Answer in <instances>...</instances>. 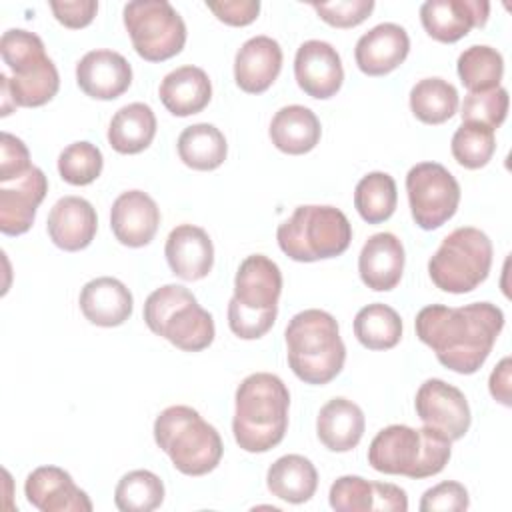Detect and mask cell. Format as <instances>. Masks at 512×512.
<instances>
[{
  "instance_id": "6da1fadb",
  "label": "cell",
  "mask_w": 512,
  "mask_h": 512,
  "mask_svg": "<svg viewBox=\"0 0 512 512\" xmlns=\"http://www.w3.org/2000/svg\"><path fill=\"white\" fill-rule=\"evenodd\" d=\"M414 328L442 366L458 374H474L490 356L504 328V314L490 302H472L460 308L430 304L418 312Z\"/></svg>"
},
{
  "instance_id": "7a4b0ae2",
  "label": "cell",
  "mask_w": 512,
  "mask_h": 512,
  "mask_svg": "<svg viewBox=\"0 0 512 512\" xmlns=\"http://www.w3.org/2000/svg\"><path fill=\"white\" fill-rule=\"evenodd\" d=\"M232 432L236 444L252 454L278 446L288 428L290 392L282 378L254 372L236 388Z\"/></svg>"
},
{
  "instance_id": "3957f363",
  "label": "cell",
  "mask_w": 512,
  "mask_h": 512,
  "mask_svg": "<svg viewBox=\"0 0 512 512\" xmlns=\"http://www.w3.org/2000/svg\"><path fill=\"white\" fill-rule=\"evenodd\" d=\"M284 338L288 366L302 382L322 386L342 372L346 346L330 312L308 308L294 314L284 330Z\"/></svg>"
},
{
  "instance_id": "277c9868",
  "label": "cell",
  "mask_w": 512,
  "mask_h": 512,
  "mask_svg": "<svg viewBox=\"0 0 512 512\" xmlns=\"http://www.w3.org/2000/svg\"><path fill=\"white\" fill-rule=\"evenodd\" d=\"M450 454L452 442L438 430L392 424L372 438L368 464L382 474L420 480L442 472Z\"/></svg>"
},
{
  "instance_id": "5b68a950",
  "label": "cell",
  "mask_w": 512,
  "mask_h": 512,
  "mask_svg": "<svg viewBox=\"0 0 512 512\" xmlns=\"http://www.w3.org/2000/svg\"><path fill=\"white\" fill-rule=\"evenodd\" d=\"M282 272L264 254H252L238 266L234 296L228 302V326L242 340L262 338L276 322Z\"/></svg>"
},
{
  "instance_id": "8992f818",
  "label": "cell",
  "mask_w": 512,
  "mask_h": 512,
  "mask_svg": "<svg viewBox=\"0 0 512 512\" xmlns=\"http://www.w3.org/2000/svg\"><path fill=\"white\" fill-rule=\"evenodd\" d=\"M154 440L168 454L174 468L186 476H204L222 460V438L198 410L176 404L154 420Z\"/></svg>"
},
{
  "instance_id": "52a82bcc",
  "label": "cell",
  "mask_w": 512,
  "mask_h": 512,
  "mask_svg": "<svg viewBox=\"0 0 512 512\" xmlns=\"http://www.w3.org/2000/svg\"><path fill=\"white\" fill-rule=\"evenodd\" d=\"M276 240L288 258L316 262L344 254L352 240V226L334 206L304 204L278 226Z\"/></svg>"
},
{
  "instance_id": "ba28073f",
  "label": "cell",
  "mask_w": 512,
  "mask_h": 512,
  "mask_svg": "<svg viewBox=\"0 0 512 512\" xmlns=\"http://www.w3.org/2000/svg\"><path fill=\"white\" fill-rule=\"evenodd\" d=\"M144 322L184 352H200L214 342V320L196 296L180 284L156 288L144 302Z\"/></svg>"
},
{
  "instance_id": "9c48e42d",
  "label": "cell",
  "mask_w": 512,
  "mask_h": 512,
  "mask_svg": "<svg viewBox=\"0 0 512 512\" xmlns=\"http://www.w3.org/2000/svg\"><path fill=\"white\" fill-rule=\"evenodd\" d=\"M0 54L12 70L8 88L16 106L38 108L56 96L60 76L56 64L46 56L40 36L22 28H10L0 38Z\"/></svg>"
},
{
  "instance_id": "30bf717a",
  "label": "cell",
  "mask_w": 512,
  "mask_h": 512,
  "mask_svg": "<svg viewBox=\"0 0 512 512\" xmlns=\"http://www.w3.org/2000/svg\"><path fill=\"white\" fill-rule=\"evenodd\" d=\"M492 266V242L474 228L452 230L428 260V274L436 288L450 294L472 292L480 286Z\"/></svg>"
},
{
  "instance_id": "8fae6325",
  "label": "cell",
  "mask_w": 512,
  "mask_h": 512,
  "mask_svg": "<svg viewBox=\"0 0 512 512\" xmlns=\"http://www.w3.org/2000/svg\"><path fill=\"white\" fill-rule=\"evenodd\" d=\"M124 26L136 54L148 62H164L180 54L186 44V24L166 0L128 2Z\"/></svg>"
},
{
  "instance_id": "7c38bea8",
  "label": "cell",
  "mask_w": 512,
  "mask_h": 512,
  "mask_svg": "<svg viewBox=\"0 0 512 512\" xmlns=\"http://www.w3.org/2000/svg\"><path fill=\"white\" fill-rule=\"evenodd\" d=\"M408 204L422 230H436L448 222L460 204V184L438 162H420L406 174Z\"/></svg>"
},
{
  "instance_id": "4fadbf2b",
  "label": "cell",
  "mask_w": 512,
  "mask_h": 512,
  "mask_svg": "<svg viewBox=\"0 0 512 512\" xmlns=\"http://www.w3.org/2000/svg\"><path fill=\"white\" fill-rule=\"evenodd\" d=\"M414 408L424 426L438 430L450 442L460 440L472 422L470 406L462 390L440 378H430L420 384Z\"/></svg>"
},
{
  "instance_id": "5bb4252c",
  "label": "cell",
  "mask_w": 512,
  "mask_h": 512,
  "mask_svg": "<svg viewBox=\"0 0 512 512\" xmlns=\"http://www.w3.org/2000/svg\"><path fill=\"white\" fill-rule=\"evenodd\" d=\"M48 192L44 172L30 166L14 180L0 182V230L6 236H20L30 230L36 210Z\"/></svg>"
},
{
  "instance_id": "9a60e30c",
  "label": "cell",
  "mask_w": 512,
  "mask_h": 512,
  "mask_svg": "<svg viewBox=\"0 0 512 512\" xmlns=\"http://www.w3.org/2000/svg\"><path fill=\"white\" fill-rule=\"evenodd\" d=\"M294 76L310 98H332L344 82V68L338 50L324 40H306L296 50Z\"/></svg>"
},
{
  "instance_id": "2e32d148",
  "label": "cell",
  "mask_w": 512,
  "mask_h": 512,
  "mask_svg": "<svg viewBox=\"0 0 512 512\" xmlns=\"http://www.w3.org/2000/svg\"><path fill=\"white\" fill-rule=\"evenodd\" d=\"M490 14L486 0H426L420 6V22L426 34L438 42L452 44L472 28H482Z\"/></svg>"
},
{
  "instance_id": "e0dca14e",
  "label": "cell",
  "mask_w": 512,
  "mask_h": 512,
  "mask_svg": "<svg viewBox=\"0 0 512 512\" xmlns=\"http://www.w3.org/2000/svg\"><path fill=\"white\" fill-rule=\"evenodd\" d=\"M330 506L338 512H406V492L388 482H368L362 476H340L328 494Z\"/></svg>"
},
{
  "instance_id": "ac0fdd59",
  "label": "cell",
  "mask_w": 512,
  "mask_h": 512,
  "mask_svg": "<svg viewBox=\"0 0 512 512\" xmlns=\"http://www.w3.org/2000/svg\"><path fill=\"white\" fill-rule=\"evenodd\" d=\"M26 500L40 512H90L92 502L58 466H38L24 482Z\"/></svg>"
},
{
  "instance_id": "d6986e66",
  "label": "cell",
  "mask_w": 512,
  "mask_h": 512,
  "mask_svg": "<svg viewBox=\"0 0 512 512\" xmlns=\"http://www.w3.org/2000/svg\"><path fill=\"white\" fill-rule=\"evenodd\" d=\"M76 82L90 98L114 100L130 88L132 66L114 50H90L76 64Z\"/></svg>"
},
{
  "instance_id": "ffe728a7",
  "label": "cell",
  "mask_w": 512,
  "mask_h": 512,
  "mask_svg": "<svg viewBox=\"0 0 512 512\" xmlns=\"http://www.w3.org/2000/svg\"><path fill=\"white\" fill-rule=\"evenodd\" d=\"M160 226V208L142 190L122 192L110 208V228L116 240L128 248H142L152 242Z\"/></svg>"
},
{
  "instance_id": "44dd1931",
  "label": "cell",
  "mask_w": 512,
  "mask_h": 512,
  "mask_svg": "<svg viewBox=\"0 0 512 512\" xmlns=\"http://www.w3.org/2000/svg\"><path fill=\"white\" fill-rule=\"evenodd\" d=\"M410 52L408 32L394 22H382L362 34L354 48L356 66L368 76H384L396 70Z\"/></svg>"
},
{
  "instance_id": "7402d4cb",
  "label": "cell",
  "mask_w": 512,
  "mask_h": 512,
  "mask_svg": "<svg viewBox=\"0 0 512 512\" xmlns=\"http://www.w3.org/2000/svg\"><path fill=\"white\" fill-rule=\"evenodd\" d=\"M46 230L50 240L66 250L78 252L90 246L98 230V216L94 206L80 196L60 198L46 220Z\"/></svg>"
},
{
  "instance_id": "603a6c76",
  "label": "cell",
  "mask_w": 512,
  "mask_h": 512,
  "mask_svg": "<svg viewBox=\"0 0 512 512\" xmlns=\"http://www.w3.org/2000/svg\"><path fill=\"white\" fill-rule=\"evenodd\" d=\"M164 254L172 274L194 282L208 276L214 264V246L208 232L194 224H180L170 230Z\"/></svg>"
},
{
  "instance_id": "cb8c5ba5",
  "label": "cell",
  "mask_w": 512,
  "mask_h": 512,
  "mask_svg": "<svg viewBox=\"0 0 512 512\" xmlns=\"http://www.w3.org/2000/svg\"><path fill=\"white\" fill-rule=\"evenodd\" d=\"M282 70V48L270 36L246 40L234 58V80L248 94L266 92Z\"/></svg>"
},
{
  "instance_id": "d4e9b609",
  "label": "cell",
  "mask_w": 512,
  "mask_h": 512,
  "mask_svg": "<svg viewBox=\"0 0 512 512\" xmlns=\"http://www.w3.org/2000/svg\"><path fill=\"white\" fill-rule=\"evenodd\" d=\"M404 246L392 232L372 234L360 250L358 272L374 292H388L398 286L404 272Z\"/></svg>"
},
{
  "instance_id": "484cf974",
  "label": "cell",
  "mask_w": 512,
  "mask_h": 512,
  "mask_svg": "<svg viewBox=\"0 0 512 512\" xmlns=\"http://www.w3.org/2000/svg\"><path fill=\"white\" fill-rule=\"evenodd\" d=\"M84 318L96 326L112 328L132 316L134 298L124 282L112 276H100L84 284L78 298Z\"/></svg>"
},
{
  "instance_id": "4316f807",
  "label": "cell",
  "mask_w": 512,
  "mask_h": 512,
  "mask_svg": "<svg viewBox=\"0 0 512 512\" xmlns=\"http://www.w3.org/2000/svg\"><path fill=\"white\" fill-rule=\"evenodd\" d=\"M362 408L348 398L328 400L316 418V434L330 452H350L364 436Z\"/></svg>"
},
{
  "instance_id": "83f0119b",
  "label": "cell",
  "mask_w": 512,
  "mask_h": 512,
  "mask_svg": "<svg viewBox=\"0 0 512 512\" xmlns=\"http://www.w3.org/2000/svg\"><path fill=\"white\" fill-rule=\"evenodd\" d=\"M164 108L174 116H190L202 112L212 98L208 74L198 66H180L168 72L158 88Z\"/></svg>"
},
{
  "instance_id": "f1b7e54d",
  "label": "cell",
  "mask_w": 512,
  "mask_h": 512,
  "mask_svg": "<svg viewBox=\"0 0 512 512\" xmlns=\"http://www.w3.org/2000/svg\"><path fill=\"white\" fill-rule=\"evenodd\" d=\"M268 134L280 152L300 156L316 148L322 128L318 116L310 108L290 104L274 114Z\"/></svg>"
},
{
  "instance_id": "f546056e",
  "label": "cell",
  "mask_w": 512,
  "mask_h": 512,
  "mask_svg": "<svg viewBox=\"0 0 512 512\" xmlns=\"http://www.w3.org/2000/svg\"><path fill=\"white\" fill-rule=\"evenodd\" d=\"M268 490L290 504L308 502L318 488V472L314 464L300 454L280 456L266 474Z\"/></svg>"
},
{
  "instance_id": "4dcf8cb0",
  "label": "cell",
  "mask_w": 512,
  "mask_h": 512,
  "mask_svg": "<svg viewBox=\"0 0 512 512\" xmlns=\"http://www.w3.org/2000/svg\"><path fill=\"white\" fill-rule=\"evenodd\" d=\"M156 136V116L144 102L122 106L110 120L108 142L120 154H138L146 150Z\"/></svg>"
},
{
  "instance_id": "1f68e13d",
  "label": "cell",
  "mask_w": 512,
  "mask_h": 512,
  "mask_svg": "<svg viewBox=\"0 0 512 512\" xmlns=\"http://www.w3.org/2000/svg\"><path fill=\"white\" fill-rule=\"evenodd\" d=\"M180 160L192 170H216L222 166L228 154V144L224 134L208 122H198L186 126L176 142Z\"/></svg>"
},
{
  "instance_id": "d6a6232c",
  "label": "cell",
  "mask_w": 512,
  "mask_h": 512,
  "mask_svg": "<svg viewBox=\"0 0 512 512\" xmlns=\"http://www.w3.org/2000/svg\"><path fill=\"white\" fill-rule=\"evenodd\" d=\"M354 336L368 350H390L402 338V320L388 304L374 302L358 310Z\"/></svg>"
},
{
  "instance_id": "836d02e7",
  "label": "cell",
  "mask_w": 512,
  "mask_h": 512,
  "mask_svg": "<svg viewBox=\"0 0 512 512\" xmlns=\"http://www.w3.org/2000/svg\"><path fill=\"white\" fill-rule=\"evenodd\" d=\"M410 110L424 124H442L458 110V90L444 78H422L410 90Z\"/></svg>"
},
{
  "instance_id": "e575fe53",
  "label": "cell",
  "mask_w": 512,
  "mask_h": 512,
  "mask_svg": "<svg viewBox=\"0 0 512 512\" xmlns=\"http://www.w3.org/2000/svg\"><path fill=\"white\" fill-rule=\"evenodd\" d=\"M396 202V182L386 172H370L356 184L354 206L360 218L368 224H380L388 220L396 210Z\"/></svg>"
},
{
  "instance_id": "d590c367",
  "label": "cell",
  "mask_w": 512,
  "mask_h": 512,
  "mask_svg": "<svg viewBox=\"0 0 512 512\" xmlns=\"http://www.w3.org/2000/svg\"><path fill=\"white\" fill-rule=\"evenodd\" d=\"M458 76L468 92H486L500 86L504 74L502 54L486 44H474L458 56Z\"/></svg>"
},
{
  "instance_id": "8d00e7d4",
  "label": "cell",
  "mask_w": 512,
  "mask_h": 512,
  "mask_svg": "<svg viewBox=\"0 0 512 512\" xmlns=\"http://www.w3.org/2000/svg\"><path fill=\"white\" fill-rule=\"evenodd\" d=\"M164 502V484L150 470H132L120 478L114 504L122 512H150Z\"/></svg>"
},
{
  "instance_id": "74e56055",
  "label": "cell",
  "mask_w": 512,
  "mask_h": 512,
  "mask_svg": "<svg viewBox=\"0 0 512 512\" xmlns=\"http://www.w3.org/2000/svg\"><path fill=\"white\" fill-rule=\"evenodd\" d=\"M450 148L454 160L460 166L468 170H478L486 166L496 152L494 130L480 124L462 122V126L452 136Z\"/></svg>"
},
{
  "instance_id": "f35d334b",
  "label": "cell",
  "mask_w": 512,
  "mask_h": 512,
  "mask_svg": "<svg viewBox=\"0 0 512 512\" xmlns=\"http://www.w3.org/2000/svg\"><path fill=\"white\" fill-rule=\"evenodd\" d=\"M104 166V158L98 146L80 140L68 144L58 156V172L64 182L72 186L92 184Z\"/></svg>"
},
{
  "instance_id": "ab89813d",
  "label": "cell",
  "mask_w": 512,
  "mask_h": 512,
  "mask_svg": "<svg viewBox=\"0 0 512 512\" xmlns=\"http://www.w3.org/2000/svg\"><path fill=\"white\" fill-rule=\"evenodd\" d=\"M462 122L496 130L508 114V92L498 86L486 92H468L462 102Z\"/></svg>"
},
{
  "instance_id": "60d3db41",
  "label": "cell",
  "mask_w": 512,
  "mask_h": 512,
  "mask_svg": "<svg viewBox=\"0 0 512 512\" xmlns=\"http://www.w3.org/2000/svg\"><path fill=\"white\" fill-rule=\"evenodd\" d=\"M316 14L334 28H354L362 24L374 10V0H338L312 4Z\"/></svg>"
},
{
  "instance_id": "b9f144b4",
  "label": "cell",
  "mask_w": 512,
  "mask_h": 512,
  "mask_svg": "<svg viewBox=\"0 0 512 512\" xmlns=\"http://www.w3.org/2000/svg\"><path fill=\"white\" fill-rule=\"evenodd\" d=\"M470 506L468 490L454 480L428 488L420 498V512H462Z\"/></svg>"
},
{
  "instance_id": "7bdbcfd3",
  "label": "cell",
  "mask_w": 512,
  "mask_h": 512,
  "mask_svg": "<svg viewBox=\"0 0 512 512\" xmlns=\"http://www.w3.org/2000/svg\"><path fill=\"white\" fill-rule=\"evenodd\" d=\"M30 152L26 144L10 132L0 136V182L14 180L30 168Z\"/></svg>"
},
{
  "instance_id": "ee69618b",
  "label": "cell",
  "mask_w": 512,
  "mask_h": 512,
  "mask_svg": "<svg viewBox=\"0 0 512 512\" xmlns=\"http://www.w3.org/2000/svg\"><path fill=\"white\" fill-rule=\"evenodd\" d=\"M206 8L228 26H248L258 18L260 2L258 0H220L206 2Z\"/></svg>"
},
{
  "instance_id": "f6af8a7d",
  "label": "cell",
  "mask_w": 512,
  "mask_h": 512,
  "mask_svg": "<svg viewBox=\"0 0 512 512\" xmlns=\"http://www.w3.org/2000/svg\"><path fill=\"white\" fill-rule=\"evenodd\" d=\"M50 8L54 12V18L64 24L66 28L78 30L88 26L96 12H98V2L96 0H52Z\"/></svg>"
},
{
  "instance_id": "bcb514c9",
  "label": "cell",
  "mask_w": 512,
  "mask_h": 512,
  "mask_svg": "<svg viewBox=\"0 0 512 512\" xmlns=\"http://www.w3.org/2000/svg\"><path fill=\"white\" fill-rule=\"evenodd\" d=\"M510 372H512V360L506 356L500 360V364L492 370L490 374V394L496 402L504 404V406H510L512 400H510Z\"/></svg>"
}]
</instances>
